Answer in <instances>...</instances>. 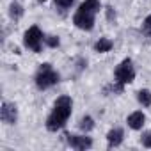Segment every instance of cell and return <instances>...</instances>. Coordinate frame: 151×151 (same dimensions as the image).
<instances>
[{
    "label": "cell",
    "mask_w": 151,
    "mask_h": 151,
    "mask_svg": "<svg viewBox=\"0 0 151 151\" xmlns=\"http://www.w3.org/2000/svg\"><path fill=\"white\" fill-rule=\"evenodd\" d=\"M71 114H73V98L68 96V94L59 96L53 101L52 110L48 112V116L45 119V128L52 133H57V132L64 130Z\"/></svg>",
    "instance_id": "1"
},
{
    "label": "cell",
    "mask_w": 151,
    "mask_h": 151,
    "mask_svg": "<svg viewBox=\"0 0 151 151\" xmlns=\"http://www.w3.org/2000/svg\"><path fill=\"white\" fill-rule=\"evenodd\" d=\"M59 82H60V73L50 62L39 64V68L34 73V86L39 91H48V89L55 87Z\"/></svg>",
    "instance_id": "2"
},
{
    "label": "cell",
    "mask_w": 151,
    "mask_h": 151,
    "mask_svg": "<svg viewBox=\"0 0 151 151\" xmlns=\"http://www.w3.org/2000/svg\"><path fill=\"white\" fill-rule=\"evenodd\" d=\"M135 77H137V71H135V66H133V60L130 57H124L116 68H114V82L121 84V86H130L135 82Z\"/></svg>",
    "instance_id": "3"
},
{
    "label": "cell",
    "mask_w": 151,
    "mask_h": 151,
    "mask_svg": "<svg viewBox=\"0 0 151 151\" xmlns=\"http://www.w3.org/2000/svg\"><path fill=\"white\" fill-rule=\"evenodd\" d=\"M45 32L37 27V25H30L25 32H23V46L34 53H41L45 48Z\"/></svg>",
    "instance_id": "4"
},
{
    "label": "cell",
    "mask_w": 151,
    "mask_h": 151,
    "mask_svg": "<svg viewBox=\"0 0 151 151\" xmlns=\"http://www.w3.org/2000/svg\"><path fill=\"white\" fill-rule=\"evenodd\" d=\"M96 16L98 14H94V13H91L87 9L77 7V9H75V13H73V16H71V22H73V25L77 27L78 30L91 32L94 29V25H96Z\"/></svg>",
    "instance_id": "5"
},
{
    "label": "cell",
    "mask_w": 151,
    "mask_h": 151,
    "mask_svg": "<svg viewBox=\"0 0 151 151\" xmlns=\"http://www.w3.org/2000/svg\"><path fill=\"white\" fill-rule=\"evenodd\" d=\"M66 144L75 151H87L94 146V140L89 133H66Z\"/></svg>",
    "instance_id": "6"
},
{
    "label": "cell",
    "mask_w": 151,
    "mask_h": 151,
    "mask_svg": "<svg viewBox=\"0 0 151 151\" xmlns=\"http://www.w3.org/2000/svg\"><path fill=\"white\" fill-rule=\"evenodd\" d=\"M18 117H20L18 105L14 101H2V105H0V121L7 126H13L18 123Z\"/></svg>",
    "instance_id": "7"
},
{
    "label": "cell",
    "mask_w": 151,
    "mask_h": 151,
    "mask_svg": "<svg viewBox=\"0 0 151 151\" xmlns=\"http://www.w3.org/2000/svg\"><path fill=\"white\" fill-rule=\"evenodd\" d=\"M126 126L133 132H142L146 126V114L142 110H133L126 116Z\"/></svg>",
    "instance_id": "8"
},
{
    "label": "cell",
    "mask_w": 151,
    "mask_h": 151,
    "mask_svg": "<svg viewBox=\"0 0 151 151\" xmlns=\"http://www.w3.org/2000/svg\"><path fill=\"white\" fill-rule=\"evenodd\" d=\"M107 139V146L112 149V147H119L123 142H124V128L123 126H114L107 132L105 135Z\"/></svg>",
    "instance_id": "9"
},
{
    "label": "cell",
    "mask_w": 151,
    "mask_h": 151,
    "mask_svg": "<svg viewBox=\"0 0 151 151\" xmlns=\"http://www.w3.org/2000/svg\"><path fill=\"white\" fill-rule=\"evenodd\" d=\"M112 48H114V41L110 37H100L93 45V50L96 53H109V52H112Z\"/></svg>",
    "instance_id": "10"
},
{
    "label": "cell",
    "mask_w": 151,
    "mask_h": 151,
    "mask_svg": "<svg viewBox=\"0 0 151 151\" xmlns=\"http://www.w3.org/2000/svg\"><path fill=\"white\" fill-rule=\"evenodd\" d=\"M94 126H96L94 117H93V116H89V114L82 116V117L78 119V123H77V128H78L82 133H91V132L94 130Z\"/></svg>",
    "instance_id": "11"
},
{
    "label": "cell",
    "mask_w": 151,
    "mask_h": 151,
    "mask_svg": "<svg viewBox=\"0 0 151 151\" xmlns=\"http://www.w3.org/2000/svg\"><path fill=\"white\" fill-rule=\"evenodd\" d=\"M135 100L142 109H149L151 107V89H146V87L139 89L135 93Z\"/></svg>",
    "instance_id": "12"
},
{
    "label": "cell",
    "mask_w": 151,
    "mask_h": 151,
    "mask_svg": "<svg viewBox=\"0 0 151 151\" xmlns=\"http://www.w3.org/2000/svg\"><path fill=\"white\" fill-rule=\"evenodd\" d=\"M23 14H25V9H23V6H22L20 2H16V0H14V2L9 4V18H11L13 22L22 20Z\"/></svg>",
    "instance_id": "13"
},
{
    "label": "cell",
    "mask_w": 151,
    "mask_h": 151,
    "mask_svg": "<svg viewBox=\"0 0 151 151\" xmlns=\"http://www.w3.org/2000/svg\"><path fill=\"white\" fill-rule=\"evenodd\" d=\"M124 93V86H121V84H117V82H110L109 86H105V89H103V94H114V96H117V94H123Z\"/></svg>",
    "instance_id": "14"
},
{
    "label": "cell",
    "mask_w": 151,
    "mask_h": 151,
    "mask_svg": "<svg viewBox=\"0 0 151 151\" xmlns=\"http://www.w3.org/2000/svg\"><path fill=\"white\" fill-rule=\"evenodd\" d=\"M75 2H77V0H53V6H55L57 11L66 13V11H69L75 6Z\"/></svg>",
    "instance_id": "15"
},
{
    "label": "cell",
    "mask_w": 151,
    "mask_h": 151,
    "mask_svg": "<svg viewBox=\"0 0 151 151\" xmlns=\"http://www.w3.org/2000/svg\"><path fill=\"white\" fill-rule=\"evenodd\" d=\"M45 46H46V48H59V46H60L59 36H55V34H46V36H45Z\"/></svg>",
    "instance_id": "16"
},
{
    "label": "cell",
    "mask_w": 151,
    "mask_h": 151,
    "mask_svg": "<svg viewBox=\"0 0 151 151\" xmlns=\"http://www.w3.org/2000/svg\"><path fill=\"white\" fill-rule=\"evenodd\" d=\"M103 11H105V18H107V22H109L110 25H116V22H117V13H116V9H114L112 6H107Z\"/></svg>",
    "instance_id": "17"
},
{
    "label": "cell",
    "mask_w": 151,
    "mask_h": 151,
    "mask_svg": "<svg viewBox=\"0 0 151 151\" xmlns=\"http://www.w3.org/2000/svg\"><path fill=\"white\" fill-rule=\"evenodd\" d=\"M139 140H140V146H142V147L151 149V130H142Z\"/></svg>",
    "instance_id": "18"
},
{
    "label": "cell",
    "mask_w": 151,
    "mask_h": 151,
    "mask_svg": "<svg viewBox=\"0 0 151 151\" xmlns=\"http://www.w3.org/2000/svg\"><path fill=\"white\" fill-rule=\"evenodd\" d=\"M140 30H142V34H144V36L151 37V13L142 20V27H140Z\"/></svg>",
    "instance_id": "19"
},
{
    "label": "cell",
    "mask_w": 151,
    "mask_h": 151,
    "mask_svg": "<svg viewBox=\"0 0 151 151\" xmlns=\"http://www.w3.org/2000/svg\"><path fill=\"white\" fill-rule=\"evenodd\" d=\"M37 2H46V0H37Z\"/></svg>",
    "instance_id": "20"
}]
</instances>
